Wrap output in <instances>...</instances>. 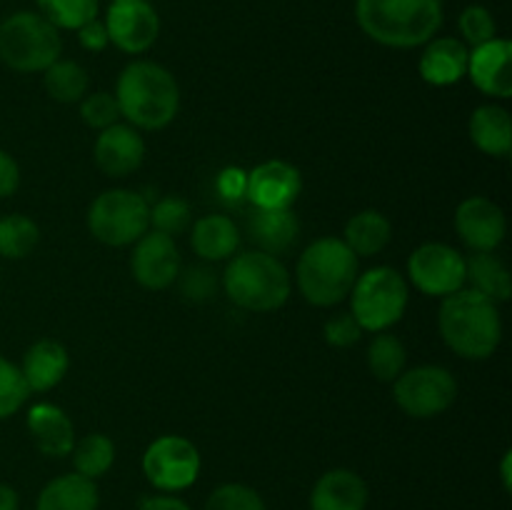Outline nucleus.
<instances>
[{
	"instance_id": "412c9836",
	"label": "nucleus",
	"mask_w": 512,
	"mask_h": 510,
	"mask_svg": "<svg viewBox=\"0 0 512 510\" xmlns=\"http://www.w3.org/2000/svg\"><path fill=\"white\" fill-rule=\"evenodd\" d=\"M70 368V355L63 343L53 338H43L30 345L23 355V378L30 393H48L55 385L63 383Z\"/></svg>"
},
{
	"instance_id": "c85d7f7f",
	"label": "nucleus",
	"mask_w": 512,
	"mask_h": 510,
	"mask_svg": "<svg viewBox=\"0 0 512 510\" xmlns=\"http://www.w3.org/2000/svg\"><path fill=\"white\" fill-rule=\"evenodd\" d=\"M73 468L83 478L98 480L113 468L115 463V443L105 433H90L85 438L75 440L73 450Z\"/></svg>"
},
{
	"instance_id": "20e7f679",
	"label": "nucleus",
	"mask_w": 512,
	"mask_h": 510,
	"mask_svg": "<svg viewBox=\"0 0 512 510\" xmlns=\"http://www.w3.org/2000/svg\"><path fill=\"white\" fill-rule=\"evenodd\" d=\"M358 255L343 243V238L313 240L295 265V283L300 295L315 308H333L343 303L358 280Z\"/></svg>"
},
{
	"instance_id": "9d476101",
	"label": "nucleus",
	"mask_w": 512,
	"mask_h": 510,
	"mask_svg": "<svg viewBox=\"0 0 512 510\" xmlns=\"http://www.w3.org/2000/svg\"><path fill=\"white\" fill-rule=\"evenodd\" d=\"M200 468V450L183 435H160L143 453V473L158 493H183L198 480Z\"/></svg>"
},
{
	"instance_id": "2eb2a0df",
	"label": "nucleus",
	"mask_w": 512,
	"mask_h": 510,
	"mask_svg": "<svg viewBox=\"0 0 512 510\" xmlns=\"http://www.w3.org/2000/svg\"><path fill=\"white\" fill-rule=\"evenodd\" d=\"M303 193V175L288 160H265L248 173L245 198L255 208H293Z\"/></svg>"
},
{
	"instance_id": "dca6fc26",
	"label": "nucleus",
	"mask_w": 512,
	"mask_h": 510,
	"mask_svg": "<svg viewBox=\"0 0 512 510\" xmlns=\"http://www.w3.org/2000/svg\"><path fill=\"white\" fill-rule=\"evenodd\" d=\"M475 88L495 100L512 98V43L508 38H493L470 48L468 73Z\"/></svg>"
},
{
	"instance_id": "e433bc0d",
	"label": "nucleus",
	"mask_w": 512,
	"mask_h": 510,
	"mask_svg": "<svg viewBox=\"0 0 512 510\" xmlns=\"http://www.w3.org/2000/svg\"><path fill=\"white\" fill-rule=\"evenodd\" d=\"M80 118L88 128L93 130H105L110 125L120 123V108L118 100H115L113 93H105V90H95V93H88L83 100H80Z\"/></svg>"
},
{
	"instance_id": "ea45409f",
	"label": "nucleus",
	"mask_w": 512,
	"mask_h": 510,
	"mask_svg": "<svg viewBox=\"0 0 512 510\" xmlns=\"http://www.w3.org/2000/svg\"><path fill=\"white\" fill-rule=\"evenodd\" d=\"M75 33H78L80 45H83L88 53H103V50L110 45L105 23H103V20H98V18L90 20V23H85L83 28H78Z\"/></svg>"
},
{
	"instance_id": "5701e85b",
	"label": "nucleus",
	"mask_w": 512,
	"mask_h": 510,
	"mask_svg": "<svg viewBox=\"0 0 512 510\" xmlns=\"http://www.w3.org/2000/svg\"><path fill=\"white\" fill-rule=\"evenodd\" d=\"M468 133L475 148L490 158H508L512 150L510 113L498 103H485L473 110L468 120Z\"/></svg>"
},
{
	"instance_id": "39448f33",
	"label": "nucleus",
	"mask_w": 512,
	"mask_h": 510,
	"mask_svg": "<svg viewBox=\"0 0 512 510\" xmlns=\"http://www.w3.org/2000/svg\"><path fill=\"white\" fill-rule=\"evenodd\" d=\"M223 288L238 308L250 313H273L288 303L293 278L278 255L245 250L225 265Z\"/></svg>"
},
{
	"instance_id": "f3484780",
	"label": "nucleus",
	"mask_w": 512,
	"mask_h": 510,
	"mask_svg": "<svg viewBox=\"0 0 512 510\" xmlns=\"http://www.w3.org/2000/svg\"><path fill=\"white\" fill-rule=\"evenodd\" d=\"M93 160L108 178H128L145 160L143 135L128 123L110 125L95 138Z\"/></svg>"
},
{
	"instance_id": "a211bd4d",
	"label": "nucleus",
	"mask_w": 512,
	"mask_h": 510,
	"mask_svg": "<svg viewBox=\"0 0 512 510\" xmlns=\"http://www.w3.org/2000/svg\"><path fill=\"white\" fill-rule=\"evenodd\" d=\"M368 500V483L350 468L328 470L310 490V510H365Z\"/></svg>"
},
{
	"instance_id": "f03ea898",
	"label": "nucleus",
	"mask_w": 512,
	"mask_h": 510,
	"mask_svg": "<svg viewBox=\"0 0 512 510\" xmlns=\"http://www.w3.org/2000/svg\"><path fill=\"white\" fill-rule=\"evenodd\" d=\"M120 115L138 130H163L180 110V88L175 75L153 60H133L115 83Z\"/></svg>"
},
{
	"instance_id": "7c9ffc66",
	"label": "nucleus",
	"mask_w": 512,
	"mask_h": 510,
	"mask_svg": "<svg viewBox=\"0 0 512 510\" xmlns=\"http://www.w3.org/2000/svg\"><path fill=\"white\" fill-rule=\"evenodd\" d=\"M40 228L33 218L13 213L0 218V255L8 260H23L38 248Z\"/></svg>"
},
{
	"instance_id": "473e14b6",
	"label": "nucleus",
	"mask_w": 512,
	"mask_h": 510,
	"mask_svg": "<svg viewBox=\"0 0 512 510\" xmlns=\"http://www.w3.org/2000/svg\"><path fill=\"white\" fill-rule=\"evenodd\" d=\"M190 225H193V213H190L188 200L168 195V198L150 205V228L158 230V233L175 238V235L185 233Z\"/></svg>"
},
{
	"instance_id": "f257e3e1",
	"label": "nucleus",
	"mask_w": 512,
	"mask_h": 510,
	"mask_svg": "<svg viewBox=\"0 0 512 510\" xmlns=\"http://www.w3.org/2000/svg\"><path fill=\"white\" fill-rule=\"evenodd\" d=\"M443 343L465 360H488L503 340L500 305L473 288L443 298L438 310Z\"/></svg>"
},
{
	"instance_id": "37998d69",
	"label": "nucleus",
	"mask_w": 512,
	"mask_h": 510,
	"mask_svg": "<svg viewBox=\"0 0 512 510\" xmlns=\"http://www.w3.org/2000/svg\"><path fill=\"white\" fill-rule=\"evenodd\" d=\"M138 510H193V508H190L183 498H178L175 493H158L140 500Z\"/></svg>"
},
{
	"instance_id": "c9c22d12",
	"label": "nucleus",
	"mask_w": 512,
	"mask_h": 510,
	"mask_svg": "<svg viewBox=\"0 0 512 510\" xmlns=\"http://www.w3.org/2000/svg\"><path fill=\"white\" fill-rule=\"evenodd\" d=\"M458 28H460V35H463L460 40H463L468 48H478V45L498 38V23H495V15L490 13L485 5H468V8L460 13Z\"/></svg>"
},
{
	"instance_id": "1a4fd4ad",
	"label": "nucleus",
	"mask_w": 512,
	"mask_h": 510,
	"mask_svg": "<svg viewBox=\"0 0 512 510\" xmlns=\"http://www.w3.org/2000/svg\"><path fill=\"white\" fill-rule=\"evenodd\" d=\"M393 398L410 418H438L458 398V380L443 365H415L393 380Z\"/></svg>"
},
{
	"instance_id": "72a5a7b5",
	"label": "nucleus",
	"mask_w": 512,
	"mask_h": 510,
	"mask_svg": "<svg viewBox=\"0 0 512 510\" xmlns=\"http://www.w3.org/2000/svg\"><path fill=\"white\" fill-rule=\"evenodd\" d=\"M30 398V388L23 378L20 365L0 355V420L18 413Z\"/></svg>"
},
{
	"instance_id": "4be33fe9",
	"label": "nucleus",
	"mask_w": 512,
	"mask_h": 510,
	"mask_svg": "<svg viewBox=\"0 0 512 510\" xmlns=\"http://www.w3.org/2000/svg\"><path fill=\"white\" fill-rule=\"evenodd\" d=\"M248 233L258 250L283 255L298 243L300 220L293 208H255L248 220Z\"/></svg>"
},
{
	"instance_id": "b1692460",
	"label": "nucleus",
	"mask_w": 512,
	"mask_h": 510,
	"mask_svg": "<svg viewBox=\"0 0 512 510\" xmlns=\"http://www.w3.org/2000/svg\"><path fill=\"white\" fill-rule=\"evenodd\" d=\"M190 245L200 260L220 263L235 255L240 245V230L228 215H203L190 228Z\"/></svg>"
},
{
	"instance_id": "2f4dec72",
	"label": "nucleus",
	"mask_w": 512,
	"mask_h": 510,
	"mask_svg": "<svg viewBox=\"0 0 512 510\" xmlns=\"http://www.w3.org/2000/svg\"><path fill=\"white\" fill-rule=\"evenodd\" d=\"M38 13L58 30H78L98 18L100 0H35Z\"/></svg>"
},
{
	"instance_id": "cd10ccee",
	"label": "nucleus",
	"mask_w": 512,
	"mask_h": 510,
	"mask_svg": "<svg viewBox=\"0 0 512 510\" xmlns=\"http://www.w3.org/2000/svg\"><path fill=\"white\" fill-rule=\"evenodd\" d=\"M45 93L58 103H80L88 95V70L75 60L58 58L50 68L43 70Z\"/></svg>"
},
{
	"instance_id": "f704fd0d",
	"label": "nucleus",
	"mask_w": 512,
	"mask_h": 510,
	"mask_svg": "<svg viewBox=\"0 0 512 510\" xmlns=\"http://www.w3.org/2000/svg\"><path fill=\"white\" fill-rule=\"evenodd\" d=\"M203 510H268L263 495L245 483H223L208 495Z\"/></svg>"
},
{
	"instance_id": "f8f14e48",
	"label": "nucleus",
	"mask_w": 512,
	"mask_h": 510,
	"mask_svg": "<svg viewBox=\"0 0 512 510\" xmlns=\"http://www.w3.org/2000/svg\"><path fill=\"white\" fill-rule=\"evenodd\" d=\"M110 43L128 55H143L160 35V15L150 0H110L105 10Z\"/></svg>"
},
{
	"instance_id": "ddd939ff",
	"label": "nucleus",
	"mask_w": 512,
	"mask_h": 510,
	"mask_svg": "<svg viewBox=\"0 0 512 510\" xmlns=\"http://www.w3.org/2000/svg\"><path fill=\"white\" fill-rule=\"evenodd\" d=\"M130 273L145 290H165L180 278V250L175 238L148 230L133 243Z\"/></svg>"
},
{
	"instance_id": "58836bf2",
	"label": "nucleus",
	"mask_w": 512,
	"mask_h": 510,
	"mask_svg": "<svg viewBox=\"0 0 512 510\" xmlns=\"http://www.w3.org/2000/svg\"><path fill=\"white\" fill-rule=\"evenodd\" d=\"M183 295L188 300H195V303H203L210 295L215 293V278L208 268H190L188 273L183 275Z\"/></svg>"
},
{
	"instance_id": "9b49d317",
	"label": "nucleus",
	"mask_w": 512,
	"mask_h": 510,
	"mask_svg": "<svg viewBox=\"0 0 512 510\" xmlns=\"http://www.w3.org/2000/svg\"><path fill=\"white\" fill-rule=\"evenodd\" d=\"M408 283L430 298L465 288V255L448 243H425L408 258Z\"/></svg>"
},
{
	"instance_id": "a18cd8bd",
	"label": "nucleus",
	"mask_w": 512,
	"mask_h": 510,
	"mask_svg": "<svg viewBox=\"0 0 512 510\" xmlns=\"http://www.w3.org/2000/svg\"><path fill=\"white\" fill-rule=\"evenodd\" d=\"M510 465H512V453L503 455V463H500V478H503V488L510 490L512 488V475H510Z\"/></svg>"
},
{
	"instance_id": "c03bdc74",
	"label": "nucleus",
	"mask_w": 512,
	"mask_h": 510,
	"mask_svg": "<svg viewBox=\"0 0 512 510\" xmlns=\"http://www.w3.org/2000/svg\"><path fill=\"white\" fill-rule=\"evenodd\" d=\"M0 510H20V495L13 485L0 483Z\"/></svg>"
},
{
	"instance_id": "c756f323",
	"label": "nucleus",
	"mask_w": 512,
	"mask_h": 510,
	"mask_svg": "<svg viewBox=\"0 0 512 510\" xmlns=\"http://www.w3.org/2000/svg\"><path fill=\"white\" fill-rule=\"evenodd\" d=\"M408 363V350H405L403 340L393 335L390 330L383 333H373V340L368 345V368L373 378L380 383H393Z\"/></svg>"
},
{
	"instance_id": "0eeeda50",
	"label": "nucleus",
	"mask_w": 512,
	"mask_h": 510,
	"mask_svg": "<svg viewBox=\"0 0 512 510\" xmlns=\"http://www.w3.org/2000/svg\"><path fill=\"white\" fill-rule=\"evenodd\" d=\"M60 53V30L40 13L18 10L0 23V60L15 73H43Z\"/></svg>"
},
{
	"instance_id": "6e6552de",
	"label": "nucleus",
	"mask_w": 512,
	"mask_h": 510,
	"mask_svg": "<svg viewBox=\"0 0 512 510\" xmlns=\"http://www.w3.org/2000/svg\"><path fill=\"white\" fill-rule=\"evenodd\" d=\"M88 230L110 248L133 245L150 230V203L128 188L103 190L88 208Z\"/></svg>"
},
{
	"instance_id": "bb28decb",
	"label": "nucleus",
	"mask_w": 512,
	"mask_h": 510,
	"mask_svg": "<svg viewBox=\"0 0 512 510\" xmlns=\"http://www.w3.org/2000/svg\"><path fill=\"white\" fill-rule=\"evenodd\" d=\"M465 283L493 303H505L512 295L510 270L495 253H473L465 258Z\"/></svg>"
},
{
	"instance_id": "6ab92c4d",
	"label": "nucleus",
	"mask_w": 512,
	"mask_h": 510,
	"mask_svg": "<svg viewBox=\"0 0 512 510\" xmlns=\"http://www.w3.org/2000/svg\"><path fill=\"white\" fill-rule=\"evenodd\" d=\"M470 48L460 38H433L425 43L420 55V78L435 88L460 83L468 73Z\"/></svg>"
},
{
	"instance_id": "4468645a",
	"label": "nucleus",
	"mask_w": 512,
	"mask_h": 510,
	"mask_svg": "<svg viewBox=\"0 0 512 510\" xmlns=\"http://www.w3.org/2000/svg\"><path fill=\"white\" fill-rule=\"evenodd\" d=\"M455 233L473 253H495L508 235V218L498 203L473 195L455 210Z\"/></svg>"
},
{
	"instance_id": "79ce46f5",
	"label": "nucleus",
	"mask_w": 512,
	"mask_h": 510,
	"mask_svg": "<svg viewBox=\"0 0 512 510\" xmlns=\"http://www.w3.org/2000/svg\"><path fill=\"white\" fill-rule=\"evenodd\" d=\"M20 185V168L8 150L0 148V200L10 198Z\"/></svg>"
},
{
	"instance_id": "393cba45",
	"label": "nucleus",
	"mask_w": 512,
	"mask_h": 510,
	"mask_svg": "<svg viewBox=\"0 0 512 510\" xmlns=\"http://www.w3.org/2000/svg\"><path fill=\"white\" fill-rule=\"evenodd\" d=\"M100 493L95 480L73 470L43 485L35 500V510H98Z\"/></svg>"
},
{
	"instance_id": "4c0bfd02",
	"label": "nucleus",
	"mask_w": 512,
	"mask_h": 510,
	"mask_svg": "<svg viewBox=\"0 0 512 510\" xmlns=\"http://www.w3.org/2000/svg\"><path fill=\"white\" fill-rule=\"evenodd\" d=\"M365 330L360 328V323L355 320L353 313H338L333 318L325 320L323 335L325 343L333 345V348H350V345L360 343Z\"/></svg>"
},
{
	"instance_id": "a878e982",
	"label": "nucleus",
	"mask_w": 512,
	"mask_h": 510,
	"mask_svg": "<svg viewBox=\"0 0 512 510\" xmlns=\"http://www.w3.org/2000/svg\"><path fill=\"white\" fill-rule=\"evenodd\" d=\"M393 240V225L380 210L368 208L355 213L345 223L343 243L353 250L358 258H370V255L383 253Z\"/></svg>"
},
{
	"instance_id": "7ed1b4c3",
	"label": "nucleus",
	"mask_w": 512,
	"mask_h": 510,
	"mask_svg": "<svg viewBox=\"0 0 512 510\" xmlns=\"http://www.w3.org/2000/svg\"><path fill=\"white\" fill-rule=\"evenodd\" d=\"M443 0H355L360 30L385 48H418L443 28Z\"/></svg>"
},
{
	"instance_id": "a19ab883",
	"label": "nucleus",
	"mask_w": 512,
	"mask_h": 510,
	"mask_svg": "<svg viewBox=\"0 0 512 510\" xmlns=\"http://www.w3.org/2000/svg\"><path fill=\"white\" fill-rule=\"evenodd\" d=\"M245 185H248V173L240 168H225L218 175V193L228 200L245 198Z\"/></svg>"
},
{
	"instance_id": "aec40b11",
	"label": "nucleus",
	"mask_w": 512,
	"mask_h": 510,
	"mask_svg": "<svg viewBox=\"0 0 512 510\" xmlns=\"http://www.w3.org/2000/svg\"><path fill=\"white\" fill-rule=\"evenodd\" d=\"M28 433L35 448L48 458H65L75 445L73 420L63 408L53 403H35L28 410Z\"/></svg>"
},
{
	"instance_id": "423d86ee",
	"label": "nucleus",
	"mask_w": 512,
	"mask_h": 510,
	"mask_svg": "<svg viewBox=\"0 0 512 510\" xmlns=\"http://www.w3.org/2000/svg\"><path fill=\"white\" fill-rule=\"evenodd\" d=\"M350 313L360 323L365 333H383L395 323H400L410 303V283L400 270L390 265L358 273L353 290H350Z\"/></svg>"
}]
</instances>
